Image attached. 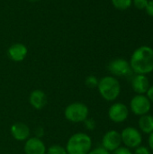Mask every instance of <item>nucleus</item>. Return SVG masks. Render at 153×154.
<instances>
[{
	"label": "nucleus",
	"mask_w": 153,
	"mask_h": 154,
	"mask_svg": "<svg viewBox=\"0 0 153 154\" xmlns=\"http://www.w3.org/2000/svg\"><path fill=\"white\" fill-rule=\"evenodd\" d=\"M130 66L136 74L145 75L153 71V49L149 46H141L132 54Z\"/></svg>",
	"instance_id": "f257e3e1"
},
{
	"label": "nucleus",
	"mask_w": 153,
	"mask_h": 154,
	"mask_svg": "<svg viewBox=\"0 0 153 154\" xmlns=\"http://www.w3.org/2000/svg\"><path fill=\"white\" fill-rule=\"evenodd\" d=\"M65 148L68 154H87L92 149V139L86 133H76L69 137Z\"/></svg>",
	"instance_id": "f03ea898"
},
{
	"label": "nucleus",
	"mask_w": 153,
	"mask_h": 154,
	"mask_svg": "<svg viewBox=\"0 0 153 154\" xmlns=\"http://www.w3.org/2000/svg\"><path fill=\"white\" fill-rule=\"evenodd\" d=\"M97 89L101 97L106 101L115 100L121 92L119 81L113 76H106L99 79Z\"/></svg>",
	"instance_id": "7ed1b4c3"
},
{
	"label": "nucleus",
	"mask_w": 153,
	"mask_h": 154,
	"mask_svg": "<svg viewBox=\"0 0 153 154\" xmlns=\"http://www.w3.org/2000/svg\"><path fill=\"white\" fill-rule=\"evenodd\" d=\"M89 115L87 106L82 102H74L68 105L64 110L65 118L74 124L83 123Z\"/></svg>",
	"instance_id": "20e7f679"
},
{
	"label": "nucleus",
	"mask_w": 153,
	"mask_h": 154,
	"mask_svg": "<svg viewBox=\"0 0 153 154\" xmlns=\"http://www.w3.org/2000/svg\"><path fill=\"white\" fill-rule=\"evenodd\" d=\"M121 138L122 143H124L127 148H137L141 145L142 141L141 133L133 127L124 129L121 133Z\"/></svg>",
	"instance_id": "39448f33"
},
{
	"label": "nucleus",
	"mask_w": 153,
	"mask_h": 154,
	"mask_svg": "<svg viewBox=\"0 0 153 154\" xmlns=\"http://www.w3.org/2000/svg\"><path fill=\"white\" fill-rule=\"evenodd\" d=\"M131 110L137 116H144L151 109V101L143 95H137L131 100Z\"/></svg>",
	"instance_id": "423d86ee"
},
{
	"label": "nucleus",
	"mask_w": 153,
	"mask_h": 154,
	"mask_svg": "<svg viewBox=\"0 0 153 154\" xmlns=\"http://www.w3.org/2000/svg\"><path fill=\"white\" fill-rule=\"evenodd\" d=\"M108 70L116 77H125L132 72L130 63L124 59H115L110 61L108 64Z\"/></svg>",
	"instance_id": "0eeeda50"
},
{
	"label": "nucleus",
	"mask_w": 153,
	"mask_h": 154,
	"mask_svg": "<svg viewBox=\"0 0 153 154\" xmlns=\"http://www.w3.org/2000/svg\"><path fill=\"white\" fill-rule=\"evenodd\" d=\"M121 143H122L121 134L115 130L108 131L107 133L105 134L102 139V147L105 148L109 152H114L115 150L119 148L121 146Z\"/></svg>",
	"instance_id": "6e6552de"
},
{
	"label": "nucleus",
	"mask_w": 153,
	"mask_h": 154,
	"mask_svg": "<svg viewBox=\"0 0 153 154\" xmlns=\"http://www.w3.org/2000/svg\"><path fill=\"white\" fill-rule=\"evenodd\" d=\"M129 115L127 106L123 103L113 104L108 110V116L114 123H123L124 122Z\"/></svg>",
	"instance_id": "1a4fd4ad"
},
{
	"label": "nucleus",
	"mask_w": 153,
	"mask_h": 154,
	"mask_svg": "<svg viewBox=\"0 0 153 154\" xmlns=\"http://www.w3.org/2000/svg\"><path fill=\"white\" fill-rule=\"evenodd\" d=\"M23 151L25 154H46L47 148L41 139L34 136L25 141Z\"/></svg>",
	"instance_id": "9d476101"
},
{
	"label": "nucleus",
	"mask_w": 153,
	"mask_h": 154,
	"mask_svg": "<svg viewBox=\"0 0 153 154\" xmlns=\"http://www.w3.org/2000/svg\"><path fill=\"white\" fill-rule=\"evenodd\" d=\"M10 132L13 138L18 142H25L27 139L30 138L31 134V130L29 126L22 122H17L12 125Z\"/></svg>",
	"instance_id": "9b49d317"
},
{
	"label": "nucleus",
	"mask_w": 153,
	"mask_h": 154,
	"mask_svg": "<svg viewBox=\"0 0 153 154\" xmlns=\"http://www.w3.org/2000/svg\"><path fill=\"white\" fill-rule=\"evenodd\" d=\"M27 53H28L27 47L20 42L12 44L7 51V55L10 58V60L15 62L23 61L27 56Z\"/></svg>",
	"instance_id": "f8f14e48"
},
{
	"label": "nucleus",
	"mask_w": 153,
	"mask_h": 154,
	"mask_svg": "<svg viewBox=\"0 0 153 154\" xmlns=\"http://www.w3.org/2000/svg\"><path fill=\"white\" fill-rule=\"evenodd\" d=\"M30 105L36 110L43 109L47 105L46 94L41 89H34L31 92L29 97Z\"/></svg>",
	"instance_id": "ddd939ff"
},
{
	"label": "nucleus",
	"mask_w": 153,
	"mask_h": 154,
	"mask_svg": "<svg viewBox=\"0 0 153 154\" xmlns=\"http://www.w3.org/2000/svg\"><path fill=\"white\" fill-rule=\"evenodd\" d=\"M133 89L139 95L145 94L150 88V81L149 79L145 75L137 74L132 81Z\"/></svg>",
	"instance_id": "4468645a"
},
{
	"label": "nucleus",
	"mask_w": 153,
	"mask_h": 154,
	"mask_svg": "<svg viewBox=\"0 0 153 154\" xmlns=\"http://www.w3.org/2000/svg\"><path fill=\"white\" fill-rule=\"evenodd\" d=\"M139 127L144 134H151L153 132V116L151 115L142 116L139 120Z\"/></svg>",
	"instance_id": "2eb2a0df"
},
{
	"label": "nucleus",
	"mask_w": 153,
	"mask_h": 154,
	"mask_svg": "<svg viewBox=\"0 0 153 154\" xmlns=\"http://www.w3.org/2000/svg\"><path fill=\"white\" fill-rule=\"evenodd\" d=\"M111 1L113 5L118 10H126L133 4V0H111Z\"/></svg>",
	"instance_id": "dca6fc26"
},
{
	"label": "nucleus",
	"mask_w": 153,
	"mask_h": 154,
	"mask_svg": "<svg viewBox=\"0 0 153 154\" xmlns=\"http://www.w3.org/2000/svg\"><path fill=\"white\" fill-rule=\"evenodd\" d=\"M47 154H68L66 148L60 145V144H53L50 145L48 149H47Z\"/></svg>",
	"instance_id": "f3484780"
},
{
	"label": "nucleus",
	"mask_w": 153,
	"mask_h": 154,
	"mask_svg": "<svg viewBox=\"0 0 153 154\" xmlns=\"http://www.w3.org/2000/svg\"><path fill=\"white\" fill-rule=\"evenodd\" d=\"M98 81L99 80L97 79L96 77H95L93 75H90V76L87 77V79L85 80V84L89 88H97Z\"/></svg>",
	"instance_id": "a211bd4d"
},
{
	"label": "nucleus",
	"mask_w": 153,
	"mask_h": 154,
	"mask_svg": "<svg viewBox=\"0 0 153 154\" xmlns=\"http://www.w3.org/2000/svg\"><path fill=\"white\" fill-rule=\"evenodd\" d=\"M84 127L88 131H93L96 128V122L93 118H87L84 122Z\"/></svg>",
	"instance_id": "6ab92c4d"
},
{
	"label": "nucleus",
	"mask_w": 153,
	"mask_h": 154,
	"mask_svg": "<svg viewBox=\"0 0 153 154\" xmlns=\"http://www.w3.org/2000/svg\"><path fill=\"white\" fill-rule=\"evenodd\" d=\"M133 3L137 9L143 10L146 8L147 5L149 3V0H133Z\"/></svg>",
	"instance_id": "aec40b11"
},
{
	"label": "nucleus",
	"mask_w": 153,
	"mask_h": 154,
	"mask_svg": "<svg viewBox=\"0 0 153 154\" xmlns=\"http://www.w3.org/2000/svg\"><path fill=\"white\" fill-rule=\"evenodd\" d=\"M87 154H110V152L101 146V147H96L95 149H91Z\"/></svg>",
	"instance_id": "412c9836"
},
{
	"label": "nucleus",
	"mask_w": 153,
	"mask_h": 154,
	"mask_svg": "<svg viewBox=\"0 0 153 154\" xmlns=\"http://www.w3.org/2000/svg\"><path fill=\"white\" fill-rule=\"evenodd\" d=\"M113 154H133L127 147H119L113 152Z\"/></svg>",
	"instance_id": "4be33fe9"
},
{
	"label": "nucleus",
	"mask_w": 153,
	"mask_h": 154,
	"mask_svg": "<svg viewBox=\"0 0 153 154\" xmlns=\"http://www.w3.org/2000/svg\"><path fill=\"white\" fill-rule=\"evenodd\" d=\"M145 10H146V13H147L148 15L153 17V0H150L149 1Z\"/></svg>",
	"instance_id": "5701e85b"
},
{
	"label": "nucleus",
	"mask_w": 153,
	"mask_h": 154,
	"mask_svg": "<svg viewBox=\"0 0 153 154\" xmlns=\"http://www.w3.org/2000/svg\"><path fill=\"white\" fill-rule=\"evenodd\" d=\"M134 154H151V153H150L149 150H148L146 147H144V146H139V147H137V149H136V151H135Z\"/></svg>",
	"instance_id": "b1692460"
},
{
	"label": "nucleus",
	"mask_w": 153,
	"mask_h": 154,
	"mask_svg": "<svg viewBox=\"0 0 153 154\" xmlns=\"http://www.w3.org/2000/svg\"><path fill=\"white\" fill-rule=\"evenodd\" d=\"M35 133H36V136H35V137L40 138V139H41V137L44 135V130L42 129V127H38V128L36 129Z\"/></svg>",
	"instance_id": "393cba45"
},
{
	"label": "nucleus",
	"mask_w": 153,
	"mask_h": 154,
	"mask_svg": "<svg viewBox=\"0 0 153 154\" xmlns=\"http://www.w3.org/2000/svg\"><path fill=\"white\" fill-rule=\"evenodd\" d=\"M146 93H147V97L149 98V100L153 102V86L150 87V88L148 89V91Z\"/></svg>",
	"instance_id": "a878e982"
},
{
	"label": "nucleus",
	"mask_w": 153,
	"mask_h": 154,
	"mask_svg": "<svg viewBox=\"0 0 153 154\" xmlns=\"http://www.w3.org/2000/svg\"><path fill=\"white\" fill-rule=\"evenodd\" d=\"M149 146H150V148L153 151V132L151 134H150V137H149Z\"/></svg>",
	"instance_id": "bb28decb"
},
{
	"label": "nucleus",
	"mask_w": 153,
	"mask_h": 154,
	"mask_svg": "<svg viewBox=\"0 0 153 154\" xmlns=\"http://www.w3.org/2000/svg\"><path fill=\"white\" fill-rule=\"evenodd\" d=\"M28 1H30V2H39L40 0H28Z\"/></svg>",
	"instance_id": "cd10ccee"
}]
</instances>
